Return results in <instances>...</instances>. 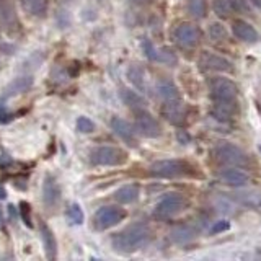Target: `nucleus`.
I'll use <instances>...</instances> for the list:
<instances>
[{
  "instance_id": "nucleus-14",
  "label": "nucleus",
  "mask_w": 261,
  "mask_h": 261,
  "mask_svg": "<svg viewBox=\"0 0 261 261\" xmlns=\"http://www.w3.org/2000/svg\"><path fill=\"white\" fill-rule=\"evenodd\" d=\"M33 84H35V79H33L31 73H23V75L13 79V82L4 90L2 96H0V106H7V101L10 100L12 96L28 92L33 87Z\"/></svg>"
},
{
  "instance_id": "nucleus-11",
  "label": "nucleus",
  "mask_w": 261,
  "mask_h": 261,
  "mask_svg": "<svg viewBox=\"0 0 261 261\" xmlns=\"http://www.w3.org/2000/svg\"><path fill=\"white\" fill-rule=\"evenodd\" d=\"M136 129L145 137L155 139L162 134V126L157 118H153L147 110L136 111Z\"/></svg>"
},
{
  "instance_id": "nucleus-3",
  "label": "nucleus",
  "mask_w": 261,
  "mask_h": 261,
  "mask_svg": "<svg viewBox=\"0 0 261 261\" xmlns=\"http://www.w3.org/2000/svg\"><path fill=\"white\" fill-rule=\"evenodd\" d=\"M211 155L217 163H220V165L239 167V168H245L250 165V157L247 155V152L242 150L240 147L228 144V142L217 144L214 149H212Z\"/></svg>"
},
{
  "instance_id": "nucleus-12",
  "label": "nucleus",
  "mask_w": 261,
  "mask_h": 261,
  "mask_svg": "<svg viewBox=\"0 0 261 261\" xmlns=\"http://www.w3.org/2000/svg\"><path fill=\"white\" fill-rule=\"evenodd\" d=\"M43 204L46 209H56L61 204L62 199V190L57 179L53 175H46L43 181Z\"/></svg>"
},
{
  "instance_id": "nucleus-21",
  "label": "nucleus",
  "mask_w": 261,
  "mask_h": 261,
  "mask_svg": "<svg viewBox=\"0 0 261 261\" xmlns=\"http://www.w3.org/2000/svg\"><path fill=\"white\" fill-rule=\"evenodd\" d=\"M127 79L130 84L134 85V88L137 90V92H147L149 90V85H147V72L144 67H141L139 64H133L129 65L127 69Z\"/></svg>"
},
{
  "instance_id": "nucleus-5",
  "label": "nucleus",
  "mask_w": 261,
  "mask_h": 261,
  "mask_svg": "<svg viewBox=\"0 0 261 261\" xmlns=\"http://www.w3.org/2000/svg\"><path fill=\"white\" fill-rule=\"evenodd\" d=\"M127 162V152L121 147L101 145L90 152V163L95 167H119Z\"/></svg>"
},
{
  "instance_id": "nucleus-26",
  "label": "nucleus",
  "mask_w": 261,
  "mask_h": 261,
  "mask_svg": "<svg viewBox=\"0 0 261 261\" xmlns=\"http://www.w3.org/2000/svg\"><path fill=\"white\" fill-rule=\"evenodd\" d=\"M188 12H190L194 18L202 20L207 16V0H188Z\"/></svg>"
},
{
  "instance_id": "nucleus-24",
  "label": "nucleus",
  "mask_w": 261,
  "mask_h": 261,
  "mask_svg": "<svg viewBox=\"0 0 261 261\" xmlns=\"http://www.w3.org/2000/svg\"><path fill=\"white\" fill-rule=\"evenodd\" d=\"M139 194H141L139 185H126V186H121L119 190L114 193V199L119 204H130L139 199Z\"/></svg>"
},
{
  "instance_id": "nucleus-13",
  "label": "nucleus",
  "mask_w": 261,
  "mask_h": 261,
  "mask_svg": "<svg viewBox=\"0 0 261 261\" xmlns=\"http://www.w3.org/2000/svg\"><path fill=\"white\" fill-rule=\"evenodd\" d=\"M198 64L202 70H211V72H232L233 70V65L230 61L209 51H204L199 56Z\"/></svg>"
},
{
  "instance_id": "nucleus-10",
  "label": "nucleus",
  "mask_w": 261,
  "mask_h": 261,
  "mask_svg": "<svg viewBox=\"0 0 261 261\" xmlns=\"http://www.w3.org/2000/svg\"><path fill=\"white\" fill-rule=\"evenodd\" d=\"M162 116L165 118L170 124L173 126H185L188 119V106L181 98H173V100L163 101Z\"/></svg>"
},
{
  "instance_id": "nucleus-4",
  "label": "nucleus",
  "mask_w": 261,
  "mask_h": 261,
  "mask_svg": "<svg viewBox=\"0 0 261 261\" xmlns=\"http://www.w3.org/2000/svg\"><path fill=\"white\" fill-rule=\"evenodd\" d=\"M0 31L8 38L23 36V23L16 12L15 0H0Z\"/></svg>"
},
{
  "instance_id": "nucleus-33",
  "label": "nucleus",
  "mask_w": 261,
  "mask_h": 261,
  "mask_svg": "<svg viewBox=\"0 0 261 261\" xmlns=\"http://www.w3.org/2000/svg\"><path fill=\"white\" fill-rule=\"evenodd\" d=\"M230 4L233 8V13H248L250 12L247 0H230Z\"/></svg>"
},
{
  "instance_id": "nucleus-31",
  "label": "nucleus",
  "mask_w": 261,
  "mask_h": 261,
  "mask_svg": "<svg viewBox=\"0 0 261 261\" xmlns=\"http://www.w3.org/2000/svg\"><path fill=\"white\" fill-rule=\"evenodd\" d=\"M77 129L80 130L82 134H90V133H93L95 130V122L87 118V116H80L77 119Z\"/></svg>"
},
{
  "instance_id": "nucleus-28",
  "label": "nucleus",
  "mask_w": 261,
  "mask_h": 261,
  "mask_svg": "<svg viewBox=\"0 0 261 261\" xmlns=\"http://www.w3.org/2000/svg\"><path fill=\"white\" fill-rule=\"evenodd\" d=\"M212 10L220 18H228L233 13L230 0H212Z\"/></svg>"
},
{
  "instance_id": "nucleus-25",
  "label": "nucleus",
  "mask_w": 261,
  "mask_h": 261,
  "mask_svg": "<svg viewBox=\"0 0 261 261\" xmlns=\"http://www.w3.org/2000/svg\"><path fill=\"white\" fill-rule=\"evenodd\" d=\"M157 92H159V95H160V98H162L163 101L173 100V98H179V92H178L176 85L171 80H168V79H162L159 82V84H157Z\"/></svg>"
},
{
  "instance_id": "nucleus-37",
  "label": "nucleus",
  "mask_w": 261,
  "mask_h": 261,
  "mask_svg": "<svg viewBox=\"0 0 261 261\" xmlns=\"http://www.w3.org/2000/svg\"><path fill=\"white\" fill-rule=\"evenodd\" d=\"M7 198V191H5V188L0 185V199H5Z\"/></svg>"
},
{
  "instance_id": "nucleus-22",
  "label": "nucleus",
  "mask_w": 261,
  "mask_h": 261,
  "mask_svg": "<svg viewBox=\"0 0 261 261\" xmlns=\"http://www.w3.org/2000/svg\"><path fill=\"white\" fill-rule=\"evenodd\" d=\"M198 235V227L193 225V224H179L176 225L173 230L170 233V239L171 242L175 243H186L193 240L194 237Z\"/></svg>"
},
{
  "instance_id": "nucleus-17",
  "label": "nucleus",
  "mask_w": 261,
  "mask_h": 261,
  "mask_svg": "<svg viewBox=\"0 0 261 261\" xmlns=\"http://www.w3.org/2000/svg\"><path fill=\"white\" fill-rule=\"evenodd\" d=\"M21 10L31 18L44 20L49 13V0H16Z\"/></svg>"
},
{
  "instance_id": "nucleus-9",
  "label": "nucleus",
  "mask_w": 261,
  "mask_h": 261,
  "mask_svg": "<svg viewBox=\"0 0 261 261\" xmlns=\"http://www.w3.org/2000/svg\"><path fill=\"white\" fill-rule=\"evenodd\" d=\"M173 39L181 49L191 51L201 43V30L193 23H179L173 31Z\"/></svg>"
},
{
  "instance_id": "nucleus-32",
  "label": "nucleus",
  "mask_w": 261,
  "mask_h": 261,
  "mask_svg": "<svg viewBox=\"0 0 261 261\" xmlns=\"http://www.w3.org/2000/svg\"><path fill=\"white\" fill-rule=\"evenodd\" d=\"M20 216L23 219V222L28 227H33V219H31V206L27 201L20 202Z\"/></svg>"
},
{
  "instance_id": "nucleus-30",
  "label": "nucleus",
  "mask_w": 261,
  "mask_h": 261,
  "mask_svg": "<svg viewBox=\"0 0 261 261\" xmlns=\"http://www.w3.org/2000/svg\"><path fill=\"white\" fill-rule=\"evenodd\" d=\"M209 36L212 41H225L227 39V31L220 23H212L209 27Z\"/></svg>"
},
{
  "instance_id": "nucleus-35",
  "label": "nucleus",
  "mask_w": 261,
  "mask_h": 261,
  "mask_svg": "<svg viewBox=\"0 0 261 261\" xmlns=\"http://www.w3.org/2000/svg\"><path fill=\"white\" fill-rule=\"evenodd\" d=\"M178 139L181 141V144H186L188 141H190V136H188L186 130H178Z\"/></svg>"
},
{
  "instance_id": "nucleus-18",
  "label": "nucleus",
  "mask_w": 261,
  "mask_h": 261,
  "mask_svg": "<svg viewBox=\"0 0 261 261\" xmlns=\"http://www.w3.org/2000/svg\"><path fill=\"white\" fill-rule=\"evenodd\" d=\"M39 235H41V240H43L46 256L49 259L57 258V240L54 237V232L49 228V225L44 222V220H39Z\"/></svg>"
},
{
  "instance_id": "nucleus-19",
  "label": "nucleus",
  "mask_w": 261,
  "mask_h": 261,
  "mask_svg": "<svg viewBox=\"0 0 261 261\" xmlns=\"http://www.w3.org/2000/svg\"><path fill=\"white\" fill-rule=\"evenodd\" d=\"M232 33L235 35V38L245 41V43H255L259 38L255 27L245 20H235L232 23Z\"/></svg>"
},
{
  "instance_id": "nucleus-8",
  "label": "nucleus",
  "mask_w": 261,
  "mask_h": 261,
  "mask_svg": "<svg viewBox=\"0 0 261 261\" xmlns=\"http://www.w3.org/2000/svg\"><path fill=\"white\" fill-rule=\"evenodd\" d=\"M127 212L119 206H103L93 216V227L96 230H108V228L118 225L126 219Z\"/></svg>"
},
{
  "instance_id": "nucleus-23",
  "label": "nucleus",
  "mask_w": 261,
  "mask_h": 261,
  "mask_svg": "<svg viewBox=\"0 0 261 261\" xmlns=\"http://www.w3.org/2000/svg\"><path fill=\"white\" fill-rule=\"evenodd\" d=\"M119 96L121 100L124 101V105L127 106V108H130L134 113L139 111V110H145V100L144 96H141L137 92H134V90L130 88H121L119 90Z\"/></svg>"
},
{
  "instance_id": "nucleus-2",
  "label": "nucleus",
  "mask_w": 261,
  "mask_h": 261,
  "mask_svg": "<svg viewBox=\"0 0 261 261\" xmlns=\"http://www.w3.org/2000/svg\"><path fill=\"white\" fill-rule=\"evenodd\" d=\"M149 173L155 178H194L199 176V170L194 163L181 160V159H171V160H157L153 162Z\"/></svg>"
},
{
  "instance_id": "nucleus-6",
  "label": "nucleus",
  "mask_w": 261,
  "mask_h": 261,
  "mask_svg": "<svg viewBox=\"0 0 261 261\" xmlns=\"http://www.w3.org/2000/svg\"><path fill=\"white\" fill-rule=\"evenodd\" d=\"M209 92L212 103H237L239 87L225 77H214L209 80Z\"/></svg>"
},
{
  "instance_id": "nucleus-34",
  "label": "nucleus",
  "mask_w": 261,
  "mask_h": 261,
  "mask_svg": "<svg viewBox=\"0 0 261 261\" xmlns=\"http://www.w3.org/2000/svg\"><path fill=\"white\" fill-rule=\"evenodd\" d=\"M228 227H230V224H228L227 220H219V222H216L214 225H212L211 232H212V233H219V232H224V230H227Z\"/></svg>"
},
{
  "instance_id": "nucleus-7",
  "label": "nucleus",
  "mask_w": 261,
  "mask_h": 261,
  "mask_svg": "<svg viewBox=\"0 0 261 261\" xmlns=\"http://www.w3.org/2000/svg\"><path fill=\"white\" fill-rule=\"evenodd\" d=\"M186 207V198L179 193H168L157 202L153 211V216L157 219H171L178 216L179 212H183Z\"/></svg>"
},
{
  "instance_id": "nucleus-16",
  "label": "nucleus",
  "mask_w": 261,
  "mask_h": 261,
  "mask_svg": "<svg viewBox=\"0 0 261 261\" xmlns=\"http://www.w3.org/2000/svg\"><path fill=\"white\" fill-rule=\"evenodd\" d=\"M219 179L227 186H233V188H242L247 186L250 178L245 173L243 170H240L239 167H230V168H224L220 170L219 173Z\"/></svg>"
},
{
  "instance_id": "nucleus-1",
  "label": "nucleus",
  "mask_w": 261,
  "mask_h": 261,
  "mask_svg": "<svg viewBox=\"0 0 261 261\" xmlns=\"http://www.w3.org/2000/svg\"><path fill=\"white\" fill-rule=\"evenodd\" d=\"M152 240V228L144 222L127 225L111 237L113 248L119 253H134Z\"/></svg>"
},
{
  "instance_id": "nucleus-20",
  "label": "nucleus",
  "mask_w": 261,
  "mask_h": 261,
  "mask_svg": "<svg viewBox=\"0 0 261 261\" xmlns=\"http://www.w3.org/2000/svg\"><path fill=\"white\" fill-rule=\"evenodd\" d=\"M237 111H239V105L237 103H212L211 106V116L220 122L230 121L237 114Z\"/></svg>"
},
{
  "instance_id": "nucleus-39",
  "label": "nucleus",
  "mask_w": 261,
  "mask_h": 261,
  "mask_svg": "<svg viewBox=\"0 0 261 261\" xmlns=\"http://www.w3.org/2000/svg\"><path fill=\"white\" fill-rule=\"evenodd\" d=\"M250 2H251L253 5H255L256 8H259V10H261V0H250Z\"/></svg>"
},
{
  "instance_id": "nucleus-38",
  "label": "nucleus",
  "mask_w": 261,
  "mask_h": 261,
  "mask_svg": "<svg viewBox=\"0 0 261 261\" xmlns=\"http://www.w3.org/2000/svg\"><path fill=\"white\" fill-rule=\"evenodd\" d=\"M0 227L5 228V217H4V214H2V211H0Z\"/></svg>"
},
{
  "instance_id": "nucleus-29",
  "label": "nucleus",
  "mask_w": 261,
  "mask_h": 261,
  "mask_svg": "<svg viewBox=\"0 0 261 261\" xmlns=\"http://www.w3.org/2000/svg\"><path fill=\"white\" fill-rule=\"evenodd\" d=\"M65 216H67V219L75 225H82L85 220L84 211H82V207L79 206V204H70V206L67 207V211H65Z\"/></svg>"
},
{
  "instance_id": "nucleus-15",
  "label": "nucleus",
  "mask_w": 261,
  "mask_h": 261,
  "mask_svg": "<svg viewBox=\"0 0 261 261\" xmlns=\"http://www.w3.org/2000/svg\"><path fill=\"white\" fill-rule=\"evenodd\" d=\"M111 129L122 142L127 144L129 147H137V129L130 124L129 121L122 118H113L111 119Z\"/></svg>"
},
{
  "instance_id": "nucleus-36",
  "label": "nucleus",
  "mask_w": 261,
  "mask_h": 261,
  "mask_svg": "<svg viewBox=\"0 0 261 261\" xmlns=\"http://www.w3.org/2000/svg\"><path fill=\"white\" fill-rule=\"evenodd\" d=\"M134 5H147V4H150L152 0H130Z\"/></svg>"
},
{
  "instance_id": "nucleus-27",
  "label": "nucleus",
  "mask_w": 261,
  "mask_h": 261,
  "mask_svg": "<svg viewBox=\"0 0 261 261\" xmlns=\"http://www.w3.org/2000/svg\"><path fill=\"white\" fill-rule=\"evenodd\" d=\"M155 62H162L167 65H176L178 64V56L175 51L168 46H163L157 49V56H155Z\"/></svg>"
}]
</instances>
